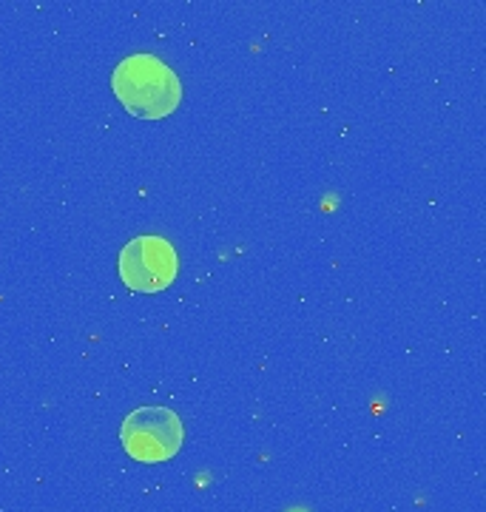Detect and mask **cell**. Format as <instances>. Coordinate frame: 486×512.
<instances>
[{"label": "cell", "mask_w": 486, "mask_h": 512, "mask_svg": "<svg viewBox=\"0 0 486 512\" xmlns=\"http://www.w3.org/2000/svg\"><path fill=\"white\" fill-rule=\"evenodd\" d=\"M111 89L137 120H162L182 103V80L154 55L123 57L111 72Z\"/></svg>", "instance_id": "cell-1"}, {"label": "cell", "mask_w": 486, "mask_h": 512, "mask_svg": "<svg viewBox=\"0 0 486 512\" xmlns=\"http://www.w3.org/2000/svg\"><path fill=\"white\" fill-rule=\"evenodd\" d=\"M120 441L134 461L160 464L174 458L182 450L185 427L171 407H137L123 421Z\"/></svg>", "instance_id": "cell-2"}, {"label": "cell", "mask_w": 486, "mask_h": 512, "mask_svg": "<svg viewBox=\"0 0 486 512\" xmlns=\"http://www.w3.org/2000/svg\"><path fill=\"white\" fill-rule=\"evenodd\" d=\"M180 271L177 251L168 239L137 237L120 251V276L131 291L160 293L174 285Z\"/></svg>", "instance_id": "cell-3"}]
</instances>
